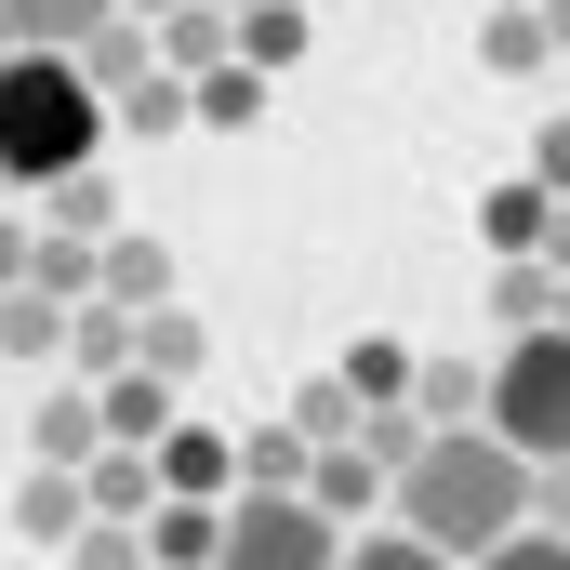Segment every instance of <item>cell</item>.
Wrapping results in <instances>:
<instances>
[{"label":"cell","mask_w":570,"mask_h":570,"mask_svg":"<svg viewBox=\"0 0 570 570\" xmlns=\"http://www.w3.org/2000/svg\"><path fill=\"white\" fill-rule=\"evenodd\" d=\"M358 451H372V464L399 478V464L425 451V425H412V399H385V412H358Z\"/></svg>","instance_id":"obj_30"},{"label":"cell","mask_w":570,"mask_h":570,"mask_svg":"<svg viewBox=\"0 0 570 570\" xmlns=\"http://www.w3.org/2000/svg\"><path fill=\"white\" fill-rule=\"evenodd\" d=\"M134 531H146V570H213V544H226V504H186V491H159Z\"/></svg>","instance_id":"obj_8"},{"label":"cell","mask_w":570,"mask_h":570,"mask_svg":"<svg viewBox=\"0 0 570 570\" xmlns=\"http://www.w3.org/2000/svg\"><path fill=\"white\" fill-rule=\"evenodd\" d=\"M239 67H253V80H292V67H305V0H253V13H239Z\"/></svg>","instance_id":"obj_22"},{"label":"cell","mask_w":570,"mask_h":570,"mask_svg":"<svg viewBox=\"0 0 570 570\" xmlns=\"http://www.w3.org/2000/svg\"><path fill=\"white\" fill-rule=\"evenodd\" d=\"M531 186H544V199H570V120H544V146H531Z\"/></svg>","instance_id":"obj_35"},{"label":"cell","mask_w":570,"mask_h":570,"mask_svg":"<svg viewBox=\"0 0 570 570\" xmlns=\"http://www.w3.org/2000/svg\"><path fill=\"white\" fill-rule=\"evenodd\" d=\"M107 13H120V0H0V40H13V53H80Z\"/></svg>","instance_id":"obj_11"},{"label":"cell","mask_w":570,"mask_h":570,"mask_svg":"<svg viewBox=\"0 0 570 570\" xmlns=\"http://www.w3.org/2000/svg\"><path fill=\"white\" fill-rule=\"evenodd\" d=\"M531 531H558V544H570V464H531Z\"/></svg>","instance_id":"obj_34"},{"label":"cell","mask_w":570,"mask_h":570,"mask_svg":"<svg viewBox=\"0 0 570 570\" xmlns=\"http://www.w3.org/2000/svg\"><path fill=\"white\" fill-rule=\"evenodd\" d=\"M385 518H399L412 544H438V558H491L504 531H531V464L491 425H451V438H425V451L385 478Z\"/></svg>","instance_id":"obj_1"},{"label":"cell","mask_w":570,"mask_h":570,"mask_svg":"<svg viewBox=\"0 0 570 570\" xmlns=\"http://www.w3.org/2000/svg\"><path fill=\"white\" fill-rule=\"evenodd\" d=\"M13 531H27V544H80V531H94L80 478H67V464H27V491H13Z\"/></svg>","instance_id":"obj_14"},{"label":"cell","mask_w":570,"mask_h":570,"mask_svg":"<svg viewBox=\"0 0 570 570\" xmlns=\"http://www.w3.org/2000/svg\"><path fill=\"white\" fill-rule=\"evenodd\" d=\"M305 464H318V451H305L292 425H253V438H239V491H305Z\"/></svg>","instance_id":"obj_26"},{"label":"cell","mask_w":570,"mask_h":570,"mask_svg":"<svg viewBox=\"0 0 570 570\" xmlns=\"http://www.w3.org/2000/svg\"><path fill=\"white\" fill-rule=\"evenodd\" d=\"M478 425L518 464H570V332H504V358L478 385Z\"/></svg>","instance_id":"obj_3"},{"label":"cell","mask_w":570,"mask_h":570,"mask_svg":"<svg viewBox=\"0 0 570 570\" xmlns=\"http://www.w3.org/2000/svg\"><path fill=\"white\" fill-rule=\"evenodd\" d=\"M544 332H570V279H558V305H544Z\"/></svg>","instance_id":"obj_39"},{"label":"cell","mask_w":570,"mask_h":570,"mask_svg":"<svg viewBox=\"0 0 570 570\" xmlns=\"http://www.w3.org/2000/svg\"><path fill=\"white\" fill-rule=\"evenodd\" d=\"M478 570H570V544H558V531H504Z\"/></svg>","instance_id":"obj_33"},{"label":"cell","mask_w":570,"mask_h":570,"mask_svg":"<svg viewBox=\"0 0 570 570\" xmlns=\"http://www.w3.org/2000/svg\"><path fill=\"white\" fill-rule=\"evenodd\" d=\"M305 504H318L332 531H358V518H385V464H372L358 438H332V451L305 464Z\"/></svg>","instance_id":"obj_7"},{"label":"cell","mask_w":570,"mask_h":570,"mask_svg":"<svg viewBox=\"0 0 570 570\" xmlns=\"http://www.w3.org/2000/svg\"><path fill=\"white\" fill-rule=\"evenodd\" d=\"M531 266H544V279H570V199L544 213V253H531Z\"/></svg>","instance_id":"obj_36"},{"label":"cell","mask_w":570,"mask_h":570,"mask_svg":"<svg viewBox=\"0 0 570 570\" xmlns=\"http://www.w3.org/2000/svg\"><path fill=\"white\" fill-rule=\"evenodd\" d=\"M40 213H53V239H80V253H94V239L120 226V199H107V173H53V186H40Z\"/></svg>","instance_id":"obj_23"},{"label":"cell","mask_w":570,"mask_h":570,"mask_svg":"<svg viewBox=\"0 0 570 570\" xmlns=\"http://www.w3.org/2000/svg\"><path fill=\"white\" fill-rule=\"evenodd\" d=\"M478 67H491V80L558 67V53H544V13H531V0H491V13H478Z\"/></svg>","instance_id":"obj_17"},{"label":"cell","mask_w":570,"mask_h":570,"mask_svg":"<svg viewBox=\"0 0 570 570\" xmlns=\"http://www.w3.org/2000/svg\"><path fill=\"white\" fill-rule=\"evenodd\" d=\"M199 358H213V332H199L186 305H146V318H134V372H159V385H186Z\"/></svg>","instance_id":"obj_20"},{"label":"cell","mask_w":570,"mask_h":570,"mask_svg":"<svg viewBox=\"0 0 570 570\" xmlns=\"http://www.w3.org/2000/svg\"><path fill=\"white\" fill-rule=\"evenodd\" d=\"M80 504H94V518H120V531H134L146 504H159V464H146V451H94V464H80Z\"/></svg>","instance_id":"obj_21"},{"label":"cell","mask_w":570,"mask_h":570,"mask_svg":"<svg viewBox=\"0 0 570 570\" xmlns=\"http://www.w3.org/2000/svg\"><path fill=\"white\" fill-rule=\"evenodd\" d=\"M67 372H80V385H107V372H134V318L80 292V305H67Z\"/></svg>","instance_id":"obj_18"},{"label":"cell","mask_w":570,"mask_h":570,"mask_svg":"<svg viewBox=\"0 0 570 570\" xmlns=\"http://www.w3.org/2000/svg\"><path fill=\"white\" fill-rule=\"evenodd\" d=\"M478 385H491L478 358H412V425H425V438L478 425Z\"/></svg>","instance_id":"obj_16"},{"label":"cell","mask_w":570,"mask_h":570,"mask_svg":"<svg viewBox=\"0 0 570 570\" xmlns=\"http://www.w3.org/2000/svg\"><path fill=\"white\" fill-rule=\"evenodd\" d=\"M94 159H107V94L67 53H0V186L40 199L53 173H94Z\"/></svg>","instance_id":"obj_2"},{"label":"cell","mask_w":570,"mask_h":570,"mask_svg":"<svg viewBox=\"0 0 570 570\" xmlns=\"http://www.w3.org/2000/svg\"><path fill=\"white\" fill-rule=\"evenodd\" d=\"M120 13H146V27H159V13H173V0H120Z\"/></svg>","instance_id":"obj_40"},{"label":"cell","mask_w":570,"mask_h":570,"mask_svg":"<svg viewBox=\"0 0 570 570\" xmlns=\"http://www.w3.org/2000/svg\"><path fill=\"white\" fill-rule=\"evenodd\" d=\"M40 464H67V478H80V464H94V451H107V412H94V385H53V399H40Z\"/></svg>","instance_id":"obj_15"},{"label":"cell","mask_w":570,"mask_h":570,"mask_svg":"<svg viewBox=\"0 0 570 570\" xmlns=\"http://www.w3.org/2000/svg\"><path fill=\"white\" fill-rule=\"evenodd\" d=\"M146 464H159V491H186V504H226V491H239V438H226V425H186V412L159 425Z\"/></svg>","instance_id":"obj_5"},{"label":"cell","mask_w":570,"mask_h":570,"mask_svg":"<svg viewBox=\"0 0 570 570\" xmlns=\"http://www.w3.org/2000/svg\"><path fill=\"white\" fill-rule=\"evenodd\" d=\"M544 305H558L544 266H504V279H491V332H544Z\"/></svg>","instance_id":"obj_29"},{"label":"cell","mask_w":570,"mask_h":570,"mask_svg":"<svg viewBox=\"0 0 570 570\" xmlns=\"http://www.w3.org/2000/svg\"><path fill=\"white\" fill-rule=\"evenodd\" d=\"M279 425L305 438V451H332V438H358V399H345V385H332V372H318V385H305V399H292Z\"/></svg>","instance_id":"obj_28"},{"label":"cell","mask_w":570,"mask_h":570,"mask_svg":"<svg viewBox=\"0 0 570 570\" xmlns=\"http://www.w3.org/2000/svg\"><path fill=\"white\" fill-rule=\"evenodd\" d=\"M67 570H146V531H120V518H94V531L67 544Z\"/></svg>","instance_id":"obj_31"},{"label":"cell","mask_w":570,"mask_h":570,"mask_svg":"<svg viewBox=\"0 0 570 570\" xmlns=\"http://www.w3.org/2000/svg\"><path fill=\"white\" fill-rule=\"evenodd\" d=\"M531 13H544V53H570V0H531Z\"/></svg>","instance_id":"obj_38"},{"label":"cell","mask_w":570,"mask_h":570,"mask_svg":"<svg viewBox=\"0 0 570 570\" xmlns=\"http://www.w3.org/2000/svg\"><path fill=\"white\" fill-rule=\"evenodd\" d=\"M358 412H385V399H412V345L399 332H372V345H345V372H332Z\"/></svg>","instance_id":"obj_24"},{"label":"cell","mask_w":570,"mask_h":570,"mask_svg":"<svg viewBox=\"0 0 570 570\" xmlns=\"http://www.w3.org/2000/svg\"><path fill=\"white\" fill-rule=\"evenodd\" d=\"M27 253H40V239H27V226H13V213H0V292L27 279Z\"/></svg>","instance_id":"obj_37"},{"label":"cell","mask_w":570,"mask_h":570,"mask_svg":"<svg viewBox=\"0 0 570 570\" xmlns=\"http://www.w3.org/2000/svg\"><path fill=\"white\" fill-rule=\"evenodd\" d=\"M67 67H80V80H94V94L120 107V94H134L146 67H159V27H146V13H107V27H94V40H80Z\"/></svg>","instance_id":"obj_10"},{"label":"cell","mask_w":570,"mask_h":570,"mask_svg":"<svg viewBox=\"0 0 570 570\" xmlns=\"http://www.w3.org/2000/svg\"><path fill=\"white\" fill-rule=\"evenodd\" d=\"M94 412H107V451H159L173 385H159V372H107V385H94Z\"/></svg>","instance_id":"obj_12"},{"label":"cell","mask_w":570,"mask_h":570,"mask_svg":"<svg viewBox=\"0 0 570 570\" xmlns=\"http://www.w3.org/2000/svg\"><path fill=\"white\" fill-rule=\"evenodd\" d=\"M0 199H13V186H0Z\"/></svg>","instance_id":"obj_42"},{"label":"cell","mask_w":570,"mask_h":570,"mask_svg":"<svg viewBox=\"0 0 570 570\" xmlns=\"http://www.w3.org/2000/svg\"><path fill=\"white\" fill-rule=\"evenodd\" d=\"M332 570H451L438 544H412V531H372V544H345Z\"/></svg>","instance_id":"obj_32"},{"label":"cell","mask_w":570,"mask_h":570,"mask_svg":"<svg viewBox=\"0 0 570 570\" xmlns=\"http://www.w3.org/2000/svg\"><path fill=\"white\" fill-rule=\"evenodd\" d=\"M159 67H173V80H213V67H239V13H213V0H173V13H159Z\"/></svg>","instance_id":"obj_9"},{"label":"cell","mask_w":570,"mask_h":570,"mask_svg":"<svg viewBox=\"0 0 570 570\" xmlns=\"http://www.w3.org/2000/svg\"><path fill=\"white\" fill-rule=\"evenodd\" d=\"M544 213H558V199H544V186H531V173H504V186H491V199H478V239H491V253H504V266H531V253H544Z\"/></svg>","instance_id":"obj_13"},{"label":"cell","mask_w":570,"mask_h":570,"mask_svg":"<svg viewBox=\"0 0 570 570\" xmlns=\"http://www.w3.org/2000/svg\"><path fill=\"white\" fill-rule=\"evenodd\" d=\"M345 558V531L305 504V491H226V544L213 570H332Z\"/></svg>","instance_id":"obj_4"},{"label":"cell","mask_w":570,"mask_h":570,"mask_svg":"<svg viewBox=\"0 0 570 570\" xmlns=\"http://www.w3.org/2000/svg\"><path fill=\"white\" fill-rule=\"evenodd\" d=\"M213 13H253V0H213Z\"/></svg>","instance_id":"obj_41"},{"label":"cell","mask_w":570,"mask_h":570,"mask_svg":"<svg viewBox=\"0 0 570 570\" xmlns=\"http://www.w3.org/2000/svg\"><path fill=\"white\" fill-rule=\"evenodd\" d=\"M186 120H213V134H253V120H266V80H253V67H213V80H186Z\"/></svg>","instance_id":"obj_25"},{"label":"cell","mask_w":570,"mask_h":570,"mask_svg":"<svg viewBox=\"0 0 570 570\" xmlns=\"http://www.w3.org/2000/svg\"><path fill=\"white\" fill-rule=\"evenodd\" d=\"M107 134H186V80H173V67H146L134 94L107 107Z\"/></svg>","instance_id":"obj_27"},{"label":"cell","mask_w":570,"mask_h":570,"mask_svg":"<svg viewBox=\"0 0 570 570\" xmlns=\"http://www.w3.org/2000/svg\"><path fill=\"white\" fill-rule=\"evenodd\" d=\"M0 53H13V40H0Z\"/></svg>","instance_id":"obj_43"},{"label":"cell","mask_w":570,"mask_h":570,"mask_svg":"<svg viewBox=\"0 0 570 570\" xmlns=\"http://www.w3.org/2000/svg\"><path fill=\"white\" fill-rule=\"evenodd\" d=\"M0 358H40V372L67 358V305H53L40 279H13V292H0Z\"/></svg>","instance_id":"obj_19"},{"label":"cell","mask_w":570,"mask_h":570,"mask_svg":"<svg viewBox=\"0 0 570 570\" xmlns=\"http://www.w3.org/2000/svg\"><path fill=\"white\" fill-rule=\"evenodd\" d=\"M94 305H120V318L173 305V253H159L146 226H107V239H94Z\"/></svg>","instance_id":"obj_6"}]
</instances>
